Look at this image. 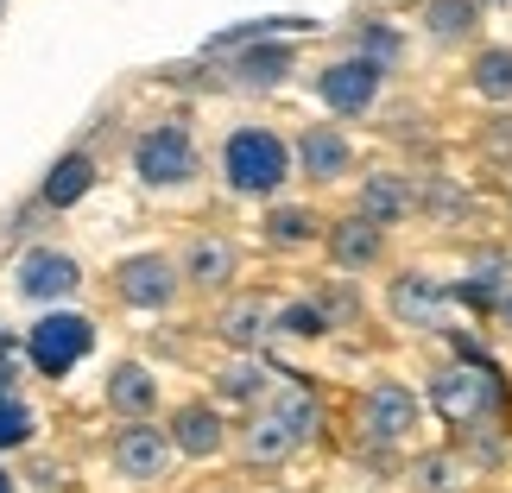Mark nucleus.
<instances>
[{"mask_svg":"<svg viewBox=\"0 0 512 493\" xmlns=\"http://www.w3.org/2000/svg\"><path fill=\"white\" fill-rule=\"evenodd\" d=\"M494 329H500V335H506V342H512V291H506V298L494 304Z\"/></svg>","mask_w":512,"mask_h":493,"instance_id":"72a5a7b5","label":"nucleus"},{"mask_svg":"<svg viewBox=\"0 0 512 493\" xmlns=\"http://www.w3.org/2000/svg\"><path fill=\"white\" fill-rule=\"evenodd\" d=\"M418 209L430 215V222H468V209H475V196H468L462 184H449V177H424L418 184Z\"/></svg>","mask_w":512,"mask_h":493,"instance_id":"c756f323","label":"nucleus"},{"mask_svg":"<svg viewBox=\"0 0 512 493\" xmlns=\"http://www.w3.org/2000/svg\"><path fill=\"white\" fill-rule=\"evenodd\" d=\"M405 487L411 493H468V487H475V468L456 456V443H449V449H424V456L405 462Z\"/></svg>","mask_w":512,"mask_h":493,"instance_id":"5701e85b","label":"nucleus"},{"mask_svg":"<svg viewBox=\"0 0 512 493\" xmlns=\"http://www.w3.org/2000/svg\"><path fill=\"white\" fill-rule=\"evenodd\" d=\"M291 159H298L304 184L329 190V184H342V177L354 171V140L336 121H310V127H298V140H291Z\"/></svg>","mask_w":512,"mask_h":493,"instance_id":"f8f14e48","label":"nucleus"},{"mask_svg":"<svg viewBox=\"0 0 512 493\" xmlns=\"http://www.w3.org/2000/svg\"><path fill=\"white\" fill-rule=\"evenodd\" d=\"M310 89H317V102L329 114H342V121H354V114H373V102H380L386 89V70H373L367 57H336V64H323L317 76H310Z\"/></svg>","mask_w":512,"mask_h":493,"instance_id":"1a4fd4ad","label":"nucleus"},{"mask_svg":"<svg viewBox=\"0 0 512 493\" xmlns=\"http://www.w3.org/2000/svg\"><path fill=\"white\" fill-rule=\"evenodd\" d=\"M512 291V253L506 247H481L475 260H468V272L456 285H449V298L456 304H468L475 317H494V304Z\"/></svg>","mask_w":512,"mask_h":493,"instance_id":"6ab92c4d","label":"nucleus"},{"mask_svg":"<svg viewBox=\"0 0 512 493\" xmlns=\"http://www.w3.org/2000/svg\"><path fill=\"white\" fill-rule=\"evenodd\" d=\"M354 57H367L373 70H399V57H405V38L392 32V26H354Z\"/></svg>","mask_w":512,"mask_h":493,"instance_id":"7c9ffc66","label":"nucleus"},{"mask_svg":"<svg viewBox=\"0 0 512 493\" xmlns=\"http://www.w3.org/2000/svg\"><path fill=\"white\" fill-rule=\"evenodd\" d=\"M177 272H184V291L228 298L234 279H241V247H234L228 234H196V241L177 253Z\"/></svg>","mask_w":512,"mask_h":493,"instance_id":"2eb2a0df","label":"nucleus"},{"mask_svg":"<svg viewBox=\"0 0 512 493\" xmlns=\"http://www.w3.org/2000/svg\"><path fill=\"white\" fill-rule=\"evenodd\" d=\"M114 298L127 310H171L184 298V272H177L171 253H127L114 266Z\"/></svg>","mask_w":512,"mask_h":493,"instance_id":"6e6552de","label":"nucleus"},{"mask_svg":"<svg viewBox=\"0 0 512 493\" xmlns=\"http://www.w3.org/2000/svg\"><path fill=\"white\" fill-rule=\"evenodd\" d=\"M196 171H203V152H196V133L184 121H152L140 140H133V177H140L146 190H190Z\"/></svg>","mask_w":512,"mask_h":493,"instance_id":"7ed1b4c3","label":"nucleus"},{"mask_svg":"<svg viewBox=\"0 0 512 493\" xmlns=\"http://www.w3.org/2000/svg\"><path fill=\"white\" fill-rule=\"evenodd\" d=\"M13 291L26 304H64V298H76L83 291V260H76L70 247H26L13 260Z\"/></svg>","mask_w":512,"mask_h":493,"instance_id":"0eeeda50","label":"nucleus"},{"mask_svg":"<svg viewBox=\"0 0 512 493\" xmlns=\"http://www.w3.org/2000/svg\"><path fill=\"white\" fill-rule=\"evenodd\" d=\"M0 354H19V342H13V335H7V329H0Z\"/></svg>","mask_w":512,"mask_h":493,"instance_id":"f704fd0d","label":"nucleus"},{"mask_svg":"<svg viewBox=\"0 0 512 493\" xmlns=\"http://www.w3.org/2000/svg\"><path fill=\"white\" fill-rule=\"evenodd\" d=\"M272 304L266 291H234V298H222V310L209 317V329H215V342H222L228 354H260L266 342H272Z\"/></svg>","mask_w":512,"mask_h":493,"instance_id":"dca6fc26","label":"nucleus"},{"mask_svg":"<svg viewBox=\"0 0 512 493\" xmlns=\"http://www.w3.org/2000/svg\"><path fill=\"white\" fill-rule=\"evenodd\" d=\"M298 437H291V430H285V418H279V411H247V418L241 424H234V456H241V468H253V475H279V468L291 462V456H298Z\"/></svg>","mask_w":512,"mask_h":493,"instance_id":"4468645a","label":"nucleus"},{"mask_svg":"<svg viewBox=\"0 0 512 493\" xmlns=\"http://www.w3.org/2000/svg\"><path fill=\"white\" fill-rule=\"evenodd\" d=\"M38 437V411L19 399V392H7V399H0V456H7V449H26Z\"/></svg>","mask_w":512,"mask_h":493,"instance_id":"2f4dec72","label":"nucleus"},{"mask_svg":"<svg viewBox=\"0 0 512 493\" xmlns=\"http://www.w3.org/2000/svg\"><path fill=\"white\" fill-rule=\"evenodd\" d=\"M475 26H481L475 0H430V7H424V32L437 38V45H468Z\"/></svg>","mask_w":512,"mask_h":493,"instance_id":"bb28decb","label":"nucleus"},{"mask_svg":"<svg viewBox=\"0 0 512 493\" xmlns=\"http://www.w3.org/2000/svg\"><path fill=\"white\" fill-rule=\"evenodd\" d=\"M95 348V323L83 317V310H45L32 329H26V367L38 373V380H70V367L83 361V354Z\"/></svg>","mask_w":512,"mask_h":493,"instance_id":"39448f33","label":"nucleus"},{"mask_svg":"<svg viewBox=\"0 0 512 493\" xmlns=\"http://www.w3.org/2000/svg\"><path fill=\"white\" fill-rule=\"evenodd\" d=\"M272 335H291V342H323V335H329V317H323V304L304 291V298H291V304L272 310Z\"/></svg>","mask_w":512,"mask_h":493,"instance_id":"c85d7f7f","label":"nucleus"},{"mask_svg":"<svg viewBox=\"0 0 512 493\" xmlns=\"http://www.w3.org/2000/svg\"><path fill=\"white\" fill-rule=\"evenodd\" d=\"M418 424H424V399L405 380H373L361 392V405H354V430H361V443L392 449V456L418 437Z\"/></svg>","mask_w":512,"mask_h":493,"instance_id":"20e7f679","label":"nucleus"},{"mask_svg":"<svg viewBox=\"0 0 512 493\" xmlns=\"http://www.w3.org/2000/svg\"><path fill=\"white\" fill-rule=\"evenodd\" d=\"M298 177V159H291V140L266 121H241L222 140V184L247 203H279V190Z\"/></svg>","mask_w":512,"mask_h":493,"instance_id":"f257e3e1","label":"nucleus"},{"mask_svg":"<svg viewBox=\"0 0 512 493\" xmlns=\"http://www.w3.org/2000/svg\"><path fill=\"white\" fill-rule=\"evenodd\" d=\"M260 234H266L272 253H304L329 234V222H323V209H310V203H266Z\"/></svg>","mask_w":512,"mask_h":493,"instance_id":"4be33fe9","label":"nucleus"},{"mask_svg":"<svg viewBox=\"0 0 512 493\" xmlns=\"http://www.w3.org/2000/svg\"><path fill=\"white\" fill-rule=\"evenodd\" d=\"M424 405L437 411L449 430H475V424H506V380L494 367H475V361H437L424 380Z\"/></svg>","mask_w":512,"mask_h":493,"instance_id":"f03ea898","label":"nucleus"},{"mask_svg":"<svg viewBox=\"0 0 512 493\" xmlns=\"http://www.w3.org/2000/svg\"><path fill=\"white\" fill-rule=\"evenodd\" d=\"M456 456L475 468V475H494L506 468V424H475V430H456Z\"/></svg>","mask_w":512,"mask_h":493,"instance_id":"cd10ccee","label":"nucleus"},{"mask_svg":"<svg viewBox=\"0 0 512 493\" xmlns=\"http://www.w3.org/2000/svg\"><path fill=\"white\" fill-rule=\"evenodd\" d=\"M291 70H298V51L291 45H241V51H228V83L234 89H247V95H266V89H279L291 83Z\"/></svg>","mask_w":512,"mask_h":493,"instance_id":"aec40b11","label":"nucleus"},{"mask_svg":"<svg viewBox=\"0 0 512 493\" xmlns=\"http://www.w3.org/2000/svg\"><path fill=\"white\" fill-rule=\"evenodd\" d=\"M95 177L102 171H95L89 152H64V159L45 171V184H38V209H76L95 190Z\"/></svg>","mask_w":512,"mask_h":493,"instance_id":"b1692460","label":"nucleus"},{"mask_svg":"<svg viewBox=\"0 0 512 493\" xmlns=\"http://www.w3.org/2000/svg\"><path fill=\"white\" fill-rule=\"evenodd\" d=\"M0 493H19V487H13V475H7V468H0Z\"/></svg>","mask_w":512,"mask_h":493,"instance_id":"c9c22d12","label":"nucleus"},{"mask_svg":"<svg viewBox=\"0 0 512 493\" xmlns=\"http://www.w3.org/2000/svg\"><path fill=\"white\" fill-rule=\"evenodd\" d=\"M285 367H272L266 354H228V361H215L209 386H215V405H241V411H260L272 399V386H279Z\"/></svg>","mask_w":512,"mask_h":493,"instance_id":"f3484780","label":"nucleus"},{"mask_svg":"<svg viewBox=\"0 0 512 493\" xmlns=\"http://www.w3.org/2000/svg\"><path fill=\"white\" fill-rule=\"evenodd\" d=\"M165 437H171V449L184 462H215L222 449H234V424L222 418L215 399H184V405H171Z\"/></svg>","mask_w":512,"mask_h":493,"instance_id":"9d476101","label":"nucleus"},{"mask_svg":"<svg viewBox=\"0 0 512 493\" xmlns=\"http://www.w3.org/2000/svg\"><path fill=\"white\" fill-rule=\"evenodd\" d=\"M19 392V354H0V399Z\"/></svg>","mask_w":512,"mask_h":493,"instance_id":"473e14b6","label":"nucleus"},{"mask_svg":"<svg viewBox=\"0 0 512 493\" xmlns=\"http://www.w3.org/2000/svg\"><path fill=\"white\" fill-rule=\"evenodd\" d=\"M0 13H7V0H0Z\"/></svg>","mask_w":512,"mask_h":493,"instance_id":"e433bc0d","label":"nucleus"},{"mask_svg":"<svg viewBox=\"0 0 512 493\" xmlns=\"http://www.w3.org/2000/svg\"><path fill=\"white\" fill-rule=\"evenodd\" d=\"M266 411H279L285 430H291V437H298L304 449L317 443V430H323V399H317V392H310L304 380H285V373H279V386H272Z\"/></svg>","mask_w":512,"mask_h":493,"instance_id":"393cba45","label":"nucleus"},{"mask_svg":"<svg viewBox=\"0 0 512 493\" xmlns=\"http://www.w3.org/2000/svg\"><path fill=\"white\" fill-rule=\"evenodd\" d=\"M449 310H456V298H449V285L437 279V272L424 266H399L386 279V317L411 329V335H437L449 329Z\"/></svg>","mask_w":512,"mask_h":493,"instance_id":"423d86ee","label":"nucleus"},{"mask_svg":"<svg viewBox=\"0 0 512 493\" xmlns=\"http://www.w3.org/2000/svg\"><path fill=\"white\" fill-rule=\"evenodd\" d=\"M354 215H367L373 228H399L418 215V184H411L405 171H367L361 184H354Z\"/></svg>","mask_w":512,"mask_h":493,"instance_id":"a211bd4d","label":"nucleus"},{"mask_svg":"<svg viewBox=\"0 0 512 493\" xmlns=\"http://www.w3.org/2000/svg\"><path fill=\"white\" fill-rule=\"evenodd\" d=\"M323 253H329V266L342 272V279H367V272H380L386 266V228H373L367 215H336L323 234Z\"/></svg>","mask_w":512,"mask_h":493,"instance_id":"ddd939ff","label":"nucleus"},{"mask_svg":"<svg viewBox=\"0 0 512 493\" xmlns=\"http://www.w3.org/2000/svg\"><path fill=\"white\" fill-rule=\"evenodd\" d=\"M108 405L121 424H146L152 411H159V373H152L146 361H114L108 367Z\"/></svg>","mask_w":512,"mask_h":493,"instance_id":"412c9836","label":"nucleus"},{"mask_svg":"<svg viewBox=\"0 0 512 493\" xmlns=\"http://www.w3.org/2000/svg\"><path fill=\"white\" fill-rule=\"evenodd\" d=\"M171 437H165V424H121L114 430V443H108V462H114V475L133 481V487H152V481H165L171 475Z\"/></svg>","mask_w":512,"mask_h":493,"instance_id":"9b49d317","label":"nucleus"},{"mask_svg":"<svg viewBox=\"0 0 512 493\" xmlns=\"http://www.w3.org/2000/svg\"><path fill=\"white\" fill-rule=\"evenodd\" d=\"M468 89L481 102H512V45H481L468 64Z\"/></svg>","mask_w":512,"mask_h":493,"instance_id":"a878e982","label":"nucleus"}]
</instances>
